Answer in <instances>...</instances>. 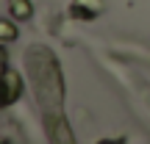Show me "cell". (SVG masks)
Returning a JSON list of instances; mask_svg holds the SVG:
<instances>
[{"label": "cell", "mask_w": 150, "mask_h": 144, "mask_svg": "<svg viewBox=\"0 0 150 144\" xmlns=\"http://www.w3.org/2000/svg\"><path fill=\"white\" fill-rule=\"evenodd\" d=\"M25 72L28 83L33 89V97L39 100L42 111L64 105V75H61L59 55L45 44H31L25 50Z\"/></svg>", "instance_id": "cell-1"}, {"label": "cell", "mask_w": 150, "mask_h": 144, "mask_svg": "<svg viewBox=\"0 0 150 144\" xmlns=\"http://www.w3.org/2000/svg\"><path fill=\"white\" fill-rule=\"evenodd\" d=\"M22 91H25V80H22V75L14 67L0 70V111L11 108L22 97Z\"/></svg>", "instance_id": "cell-2"}, {"label": "cell", "mask_w": 150, "mask_h": 144, "mask_svg": "<svg viewBox=\"0 0 150 144\" xmlns=\"http://www.w3.org/2000/svg\"><path fill=\"white\" fill-rule=\"evenodd\" d=\"M45 130H47V139L50 141H59V144H72L75 136L67 125V117L61 108H53V111H45Z\"/></svg>", "instance_id": "cell-3"}, {"label": "cell", "mask_w": 150, "mask_h": 144, "mask_svg": "<svg viewBox=\"0 0 150 144\" xmlns=\"http://www.w3.org/2000/svg\"><path fill=\"white\" fill-rule=\"evenodd\" d=\"M103 0H72L70 3V17L75 22H95L103 14Z\"/></svg>", "instance_id": "cell-4"}, {"label": "cell", "mask_w": 150, "mask_h": 144, "mask_svg": "<svg viewBox=\"0 0 150 144\" xmlns=\"http://www.w3.org/2000/svg\"><path fill=\"white\" fill-rule=\"evenodd\" d=\"M8 17L17 22H28L33 17V3L31 0H8Z\"/></svg>", "instance_id": "cell-5"}, {"label": "cell", "mask_w": 150, "mask_h": 144, "mask_svg": "<svg viewBox=\"0 0 150 144\" xmlns=\"http://www.w3.org/2000/svg\"><path fill=\"white\" fill-rule=\"evenodd\" d=\"M20 36V28H17V20L14 17H0V42H17Z\"/></svg>", "instance_id": "cell-6"}, {"label": "cell", "mask_w": 150, "mask_h": 144, "mask_svg": "<svg viewBox=\"0 0 150 144\" xmlns=\"http://www.w3.org/2000/svg\"><path fill=\"white\" fill-rule=\"evenodd\" d=\"M8 42H0V70H6L8 67V47H6Z\"/></svg>", "instance_id": "cell-7"}]
</instances>
